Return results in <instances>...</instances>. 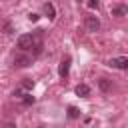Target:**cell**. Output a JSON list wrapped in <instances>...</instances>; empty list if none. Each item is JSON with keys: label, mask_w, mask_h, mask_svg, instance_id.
I'll return each mask as SVG.
<instances>
[{"label": "cell", "mask_w": 128, "mask_h": 128, "mask_svg": "<svg viewBox=\"0 0 128 128\" xmlns=\"http://www.w3.org/2000/svg\"><path fill=\"white\" fill-rule=\"evenodd\" d=\"M28 18H30V22H38V18H40V16H38V14H34V12H32V14H30V16H28Z\"/></svg>", "instance_id": "14"}, {"label": "cell", "mask_w": 128, "mask_h": 128, "mask_svg": "<svg viewBox=\"0 0 128 128\" xmlns=\"http://www.w3.org/2000/svg\"><path fill=\"white\" fill-rule=\"evenodd\" d=\"M110 12H112V16H126L128 14V6L126 4H116V6L110 8Z\"/></svg>", "instance_id": "7"}, {"label": "cell", "mask_w": 128, "mask_h": 128, "mask_svg": "<svg viewBox=\"0 0 128 128\" xmlns=\"http://www.w3.org/2000/svg\"><path fill=\"white\" fill-rule=\"evenodd\" d=\"M22 88H24V90H32V88H34V80L24 78V80H22Z\"/></svg>", "instance_id": "11"}, {"label": "cell", "mask_w": 128, "mask_h": 128, "mask_svg": "<svg viewBox=\"0 0 128 128\" xmlns=\"http://www.w3.org/2000/svg\"><path fill=\"white\" fill-rule=\"evenodd\" d=\"M40 32L42 30H36V34H34V44H32V54L34 56H38L42 52V34Z\"/></svg>", "instance_id": "4"}, {"label": "cell", "mask_w": 128, "mask_h": 128, "mask_svg": "<svg viewBox=\"0 0 128 128\" xmlns=\"http://www.w3.org/2000/svg\"><path fill=\"white\" fill-rule=\"evenodd\" d=\"M4 32H6V34H10V32H12V26H10V24H8V22H6V24H4Z\"/></svg>", "instance_id": "15"}, {"label": "cell", "mask_w": 128, "mask_h": 128, "mask_svg": "<svg viewBox=\"0 0 128 128\" xmlns=\"http://www.w3.org/2000/svg\"><path fill=\"white\" fill-rule=\"evenodd\" d=\"M22 102L28 106V104H32V102H34V96H30V94H24V96H22Z\"/></svg>", "instance_id": "13"}, {"label": "cell", "mask_w": 128, "mask_h": 128, "mask_svg": "<svg viewBox=\"0 0 128 128\" xmlns=\"http://www.w3.org/2000/svg\"><path fill=\"white\" fill-rule=\"evenodd\" d=\"M16 44H18V48H20V50H32V44H34V34H22V36H18Z\"/></svg>", "instance_id": "1"}, {"label": "cell", "mask_w": 128, "mask_h": 128, "mask_svg": "<svg viewBox=\"0 0 128 128\" xmlns=\"http://www.w3.org/2000/svg\"><path fill=\"white\" fill-rule=\"evenodd\" d=\"M88 8H98V2H94V0H90V2H88Z\"/></svg>", "instance_id": "16"}, {"label": "cell", "mask_w": 128, "mask_h": 128, "mask_svg": "<svg viewBox=\"0 0 128 128\" xmlns=\"http://www.w3.org/2000/svg\"><path fill=\"white\" fill-rule=\"evenodd\" d=\"M86 28H88L90 32H96V30L100 28V20H98V16H86Z\"/></svg>", "instance_id": "6"}, {"label": "cell", "mask_w": 128, "mask_h": 128, "mask_svg": "<svg viewBox=\"0 0 128 128\" xmlns=\"http://www.w3.org/2000/svg\"><path fill=\"white\" fill-rule=\"evenodd\" d=\"M4 128H16V126H14V124H6Z\"/></svg>", "instance_id": "17"}, {"label": "cell", "mask_w": 128, "mask_h": 128, "mask_svg": "<svg viewBox=\"0 0 128 128\" xmlns=\"http://www.w3.org/2000/svg\"><path fill=\"white\" fill-rule=\"evenodd\" d=\"M98 86H100L102 92H110V88H112V84L108 82V78H100L98 80Z\"/></svg>", "instance_id": "9"}, {"label": "cell", "mask_w": 128, "mask_h": 128, "mask_svg": "<svg viewBox=\"0 0 128 128\" xmlns=\"http://www.w3.org/2000/svg\"><path fill=\"white\" fill-rule=\"evenodd\" d=\"M76 94L82 96V98L90 96V86H88V84H78V86H76Z\"/></svg>", "instance_id": "8"}, {"label": "cell", "mask_w": 128, "mask_h": 128, "mask_svg": "<svg viewBox=\"0 0 128 128\" xmlns=\"http://www.w3.org/2000/svg\"><path fill=\"white\" fill-rule=\"evenodd\" d=\"M78 116H80V110L74 108V106H70L68 108V118H78Z\"/></svg>", "instance_id": "12"}, {"label": "cell", "mask_w": 128, "mask_h": 128, "mask_svg": "<svg viewBox=\"0 0 128 128\" xmlns=\"http://www.w3.org/2000/svg\"><path fill=\"white\" fill-rule=\"evenodd\" d=\"M110 66L118 68V70H124V68H128V58L126 56H114V58H110Z\"/></svg>", "instance_id": "3"}, {"label": "cell", "mask_w": 128, "mask_h": 128, "mask_svg": "<svg viewBox=\"0 0 128 128\" xmlns=\"http://www.w3.org/2000/svg\"><path fill=\"white\" fill-rule=\"evenodd\" d=\"M70 62H72V58H70V56H64V58H62V62H60V66H58V74H60L62 78H64V76H68Z\"/></svg>", "instance_id": "5"}, {"label": "cell", "mask_w": 128, "mask_h": 128, "mask_svg": "<svg viewBox=\"0 0 128 128\" xmlns=\"http://www.w3.org/2000/svg\"><path fill=\"white\" fill-rule=\"evenodd\" d=\"M44 12H46V16H48L50 20H54V16H56V10H54V6H52V4H44Z\"/></svg>", "instance_id": "10"}, {"label": "cell", "mask_w": 128, "mask_h": 128, "mask_svg": "<svg viewBox=\"0 0 128 128\" xmlns=\"http://www.w3.org/2000/svg\"><path fill=\"white\" fill-rule=\"evenodd\" d=\"M32 64V56L30 54H16L14 56V66H18V68H26V66H30Z\"/></svg>", "instance_id": "2"}]
</instances>
